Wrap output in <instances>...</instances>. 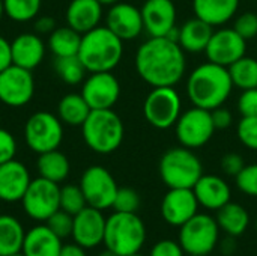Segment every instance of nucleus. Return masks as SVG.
<instances>
[{
    "mask_svg": "<svg viewBox=\"0 0 257 256\" xmlns=\"http://www.w3.org/2000/svg\"><path fill=\"white\" fill-rule=\"evenodd\" d=\"M80 187L83 190L87 205L101 211L113 207L119 189L113 175L102 166L87 167L81 175Z\"/></svg>",
    "mask_w": 257,
    "mask_h": 256,
    "instance_id": "f8f14e48",
    "label": "nucleus"
},
{
    "mask_svg": "<svg viewBox=\"0 0 257 256\" xmlns=\"http://www.w3.org/2000/svg\"><path fill=\"white\" fill-rule=\"evenodd\" d=\"M229 74L235 88L241 91L257 88V59L242 56L233 62L229 68Z\"/></svg>",
    "mask_w": 257,
    "mask_h": 256,
    "instance_id": "2f4dec72",
    "label": "nucleus"
},
{
    "mask_svg": "<svg viewBox=\"0 0 257 256\" xmlns=\"http://www.w3.org/2000/svg\"><path fill=\"white\" fill-rule=\"evenodd\" d=\"M123 54V41L117 38L107 26H98L83 33L78 50V59L87 72L113 71Z\"/></svg>",
    "mask_w": 257,
    "mask_h": 256,
    "instance_id": "7ed1b4c3",
    "label": "nucleus"
},
{
    "mask_svg": "<svg viewBox=\"0 0 257 256\" xmlns=\"http://www.w3.org/2000/svg\"><path fill=\"white\" fill-rule=\"evenodd\" d=\"M220 164H221L223 172L226 175H229V177H236L245 167V161H244L242 155L238 154V152H227V154H224L221 161H220Z\"/></svg>",
    "mask_w": 257,
    "mask_h": 256,
    "instance_id": "37998d69",
    "label": "nucleus"
},
{
    "mask_svg": "<svg viewBox=\"0 0 257 256\" xmlns=\"http://www.w3.org/2000/svg\"><path fill=\"white\" fill-rule=\"evenodd\" d=\"M33 29H35V33L38 35H50L56 27V20L50 15H42V17H36L33 20Z\"/></svg>",
    "mask_w": 257,
    "mask_h": 256,
    "instance_id": "49530a36",
    "label": "nucleus"
},
{
    "mask_svg": "<svg viewBox=\"0 0 257 256\" xmlns=\"http://www.w3.org/2000/svg\"><path fill=\"white\" fill-rule=\"evenodd\" d=\"M220 240V226L209 214L197 213L179 228V244L187 255L208 256Z\"/></svg>",
    "mask_w": 257,
    "mask_h": 256,
    "instance_id": "0eeeda50",
    "label": "nucleus"
},
{
    "mask_svg": "<svg viewBox=\"0 0 257 256\" xmlns=\"http://www.w3.org/2000/svg\"><path fill=\"white\" fill-rule=\"evenodd\" d=\"M128 256H143V255H142V253L139 252V253H134V255H128Z\"/></svg>",
    "mask_w": 257,
    "mask_h": 256,
    "instance_id": "5fc2aeb1",
    "label": "nucleus"
},
{
    "mask_svg": "<svg viewBox=\"0 0 257 256\" xmlns=\"http://www.w3.org/2000/svg\"><path fill=\"white\" fill-rule=\"evenodd\" d=\"M35 95V78L30 69L11 65L0 71V103L8 107H23Z\"/></svg>",
    "mask_w": 257,
    "mask_h": 256,
    "instance_id": "ddd939ff",
    "label": "nucleus"
},
{
    "mask_svg": "<svg viewBox=\"0 0 257 256\" xmlns=\"http://www.w3.org/2000/svg\"><path fill=\"white\" fill-rule=\"evenodd\" d=\"M239 8V0H193L194 15L212 27L229 23Z\"/></svg>",
    "mask_w": 257,
    "mask_h": 256,
    "instance_id": "a878e982",
    "label": "nucleus"
},
{
    "mask_svg": "<svg viewBox=\"0 0 257 256\" xmlns=\"http://www.w3.org/2000/svg\"><path fill=\"white\" fill-rule=\"evenodd\" d=\"M84 207H87V202L80 184H66L60 187V210L69 213L71 216H75Z\"/></svg>",
    "mask_w": 257,
    "mask_h": 256,
    "instance_id": "f704fd0d",
    "label": "nucleus"
},
{
    "mask_svg": "<svg viewBox=\"0 0 257 256\" xmlns=\"http://www.w3.org/2000/svg\"><path fill=\"white\" fill-rule=\"evenodd\" d=\"M0 118H2V115H0Z\"/></svg>",
    "mask_w": 257,
    "mask_h": 256,
    "instance_id": "13d9d810",
    "label": "nucleus"
},
{
    "mask_svg": "<svg viewBox=\"0 0 257 256\" xmlns=\"http://www.w3.org/2000/svg\"><path fill=\"white\" fill-rule=\"evenodd\" d=\"M199 205L206 210H220L227 202H230V187L218 175H202L200 180L193 187Z\"/></svg>",
    "mask_w": 257,
    "mask_h": 256,
    "instance_id": "4be33fe9",
    "label": "nucleus"
},
{
    "mask_svg": "<svg viewBox=\"0 0 257 256\" xmlns=\"http://www.w3.org/2000/svg\"><path fill=\"white\" fill-rule=\"evenodd\" d=\"M247 41L233 27H224L212 33L205 54L209 62L229 68L233 62L245 56Z\"/></svg>",
    "mask_w": 257,
    "mask_h": 256,
    "instance_id": "2eb2a0df",
    "label": "nucleus"
},
{
    "mask_svg": "<svg viewBox=\"0 0 257 256\" xmlns=\"http://www.w3.org/2000/svg\"><path fill=\"white\" fill-rule=\"evenodd\" d=\"M182 101L178 91L173 86L152 88L143 103L145 119L158 130H169L176 125L181 112Z\"/></svg>",
    "mask_w": 257,
    "mask_h": 256,
    "instance_id": "6e6552de",
    "label": "nucleus"
},
{
    "mask_svg": "<svg viewBox=\"0 0 257 256\" xmlns=\"http://www.w3.org/2000/svg\"><path fill=\"white\" fill-rule=\"evenodd\" d=\"M59 256H86V252H84V247H81L77 243H74V244H63Z\"/></svg>",
    "mask_w": 257,
    "mask_h": 256,
    "instance_id": "09e8293b",
    "label": "nucleus"
},
{
    "mask_svg": "<svg viewBox=\"0 0 257 256\" xmlns=\"http://www.w3.org/2000/svg\"><path fill=\"white\" fill-rule=\"evenodd\" d=\"M62 246V240L47 225H38L26 232L21 252L24 256H59Z\"/></svg>",
    "mask_w": 257,
    "mask_h": 256,
    "instance_id": "b1692460",
    "label": "nucleus"
},
{
    "mask_svg": "<svg viewBox=\"0 0 257 256\" xmlns=\"http://www.w3.org/2000/svg\"><path fill=\"white\" fill-rule=\"evenodd\" d=\"M146 241V226L136 213L114 211L105 222L104 244L119 256L139 253Z\"/></svg>",
    "mask_w": 257,
    "mask_h": 256,
    "instance_id": "39448f33",
    "label": "nucleus"
},
{
    "mask_svg": "<svg viewBox=\"0 0 257 256\" xmlns=\"http://www.w3.org/2000/svg\"><path fill=\"white\" fill-rule=\"evenodd\" d=\"M202 175V161L190 148H170L160 160V177L169 189H193Z\"/></svg>",
    "mask_w": 257,
    "mask_h": 256,
    "instance_id": "423d86ee",
    "label": "nucleus"
},
{
    "mask_svg": "<svg viewBox=\"0 0 257 256\" xmlns=\"http://www.w3.org/2000/svg\"><path fill=\"white\" fill-rule=\"evenodd\" d=\"M54 71L60 77V80L69 86H77L84 81L87 69L78 59V56L68 57H56L54 59Z\"/></svg>",
    "mask_w": 257,
    "mask_h": 256,
    "instance_id": "473e14b6",
    "label": "nucleus"
},
{
    "mask_svg": "<svg viewBox=\"0 0 257 256\" xmlns=\"http://www.w3.org/2000/svg\"><path fill=\"white\" fill-rule=\"evenodd\" d=\"M17 154V140L5 128H0V164L11 161L15 158Z\"/></svg>",
    "mask_w": 257,
    "mask_h": 256,
    "instance_id": "a19ab883",
    "label": "nucleus"
},
{
    "mask_svg": "<svg viewBox=\"0 0 257 256\" xmlns=\"http://www.w3.org/2000/svg\"><path fill=\"white\" fill-rule=\"evenodd\" d=\"M140 207V196L131 187H119L113 207L119 213H136Z\"/></svg>",
    "mask_w": 257,
    "mask_h": 256,
    "instance_id": "e433bc0d",
    "label": "nucleus"
},
{
    "mask_svg": "<svg viewBox=\"0 0 257 256\" xmlns=\"http://www.w3.org/2000/svg\"><path fill=\"white\" fill-rule=\"evenodd\" d=\"M24 140L29 149L36 154L59 149L63 140V124L57 115L44 110L36 112L24 125Z\"/></svg>",
    "mask_w": 257,
    "mask_h": 256,
    "instance_id": "1a4fd4ad",
    "label": "nucleus"
},
{
    "mask_svg": "<svg viewBox=\"0 0 257 256\" xmlns=\"http://www.w3.org/2000/svg\"><path fill=\"white\" fill-rule=\"evenodd\" d=\"M102 6H113V5H116L119 0H98Z\"/></svg>",
    "mask_w": 257,
    "mask_h": 256,
    "instance_id": "8fccbe9b",
    "label": "nucleus"
},
{
    "mask_svg": "<svg viewBox=\"0 0 257 256\" xmlns=\"http://www.w3.org/2000/svg\"><path fill=\"white\" fill-rule=\"evenodd\" d=\"M136 69L152 88L175 86L187 69L185 51L176 41L151 36L136 53Z\"/></svg>",
    "mask_w": 257,
    "mask_h": 256,
    "instance_id": "f257e3e1",
    "label": "nucleus"
},
{
    "mask_svg": "<svg viewBox=\"0 0 257 256\" xmlns=\"http://www.w3.org/2000/svg\"><path fill=\"white\" fill-rule=\"evenodd\" d=\"M211 116H212V122H214L215 130H226L232 125V121H233L232 112L223 106L211 110Z\"/></svg>",
    "mask_w": 257,
    "mask_h": 256,
    "instance_id": "a18cd8bd",
    "label": "nucleus"
},
{
    "mask_svg": "<svg viewBox=\"0 0 257 256\" xmlns=\"http://www.w3.org/2000/svg\"><path fill=\"white\" fill-rule=\"evenodd\" d=\"M11 256H24V253H23V252H18V253H14V255Z\"/></svg>",
    "mask_w": 257,
    "mask_h": 256,
    "instance_id": "864d4df0",
    "label": "nucleus"
},
{
    "mask_svg": "<svg viewBox=\"0 0 257 256\" xmlns=\"http://www.w3.org/2000/svg\"><path fill=\"white\" fill-rule=\"evenodd\" d=\"M92 112L87 101L83 98L81 94H66L60 98L57 104V116L62 124L69 127H81L87 119L89 113Z\"/></svg>",
    "mask_w": 257,
    "mask_h": 256,
    "instance_id": "cd10ccee",
    "label": "nucleus"
},
{
    "mask_svg": "<svg viewBox=\"0 0 257 256\" xmlns=\"http://www.w3.org/2000/svg\"><path fill=\"white\" fill-rule=\"evenodd\" d=\"M140 11L145 30L154 38L167 36L176 26V6L172 0H146Z\"/></svg>",
    "mask_w": 257,
    "mask_h": 256,
    "instance_id": "6ab92c4d",
    "label": "nucleus"
},
{
    "mask_svg": "<svg viewBox=\"0 0 257 256\" xmlns=\"http://www.w3.org/2000/svg\"><path fill=\"white\" fill-rule=\"evenodd\" d=\"M32 178L29 169L18 160L0 164V201L18 202L29 189Z\"/></svg>",
    "mask_w": 257,
    "mask_h": 256,
    "instance_id": "aec40b11",
    "label": "nucleus"
},
{
    "mask_svg": "<svg viewBox=\"0 0 257 256\" xmlns=\"http://www.w3.org/2000/svg\"><path fill=\"white\" fill-rule=\"evenodd\" d=\"M80 94L92 110L113 109L120 97V84L111 71L90 72V75L84 78Z\"/></svg>",
    "mask_w": 257,
    "mask_h": 256,
    "instance_id": "4468645a",
    "label": "nucleus"
},
{
    "mask_svg": "<svg viewBox=\"0 0 257 256\" xmlns=\"http://www.w3.org/2000/svg\"><path fill=\"white\" fill-rule=\"evenodd\" d=\"M12 63L26 69H35L45 57V42L35 32H24L11 42Z\"/></svg>",
    "mask_w": 257,
    "mask_h": 256,
    "instance_id": "412c9836",
    "label": "nucleus"
},
{
    "mask_svg": "<svg viewBox=\"0 0 257 256\" xmlns=\"http://www.w3.org/2000/svg\"><path fill=\"white\" fill-rule=\"evenodd\" d=\"M235 32L242 36L245 41H250L257 36V14L254 12H244L241 14L233 24Z\"/></svg>",
    "mask_w": 257,
    "mask_h": 256,
    "instance_id": "ea45409f",
    "label": "nucleus"
},
{
    "mask_svg": "<svg viewBox=\"0 0 257 256\" xmlns=\"http://www.w3.org/2000/svg\"><path fill=\"white\" fill-rule=\"evenodd\" d=\"M187 256H202V255H187Z\"/></svg>",
    "mask_w": 257,
    "mask_h": 256,
    "instance_id": "6e6d98bb",
    "label": "nucleus"
},
{
    "mask_svg": "<svg viewBox=\"0 0 257 256\" xmlns=\"http://www.w3.org/2000/svg\"><path fill=\"white\" fill-rule=\"evenodd\" d=\"M102 5L98 0H71L65 18L66 26L72 27L78 33H87L99 26L102 20Z\"/></svg>",
    "mask_w": 257,
    "mask_h": 256,
    "instance_id": "5701e85b",
    "label": "nucleus"
},
{
    "mask_svg": "<svg viewBox=\"0 0 257 256\" xmlns=\"http://www.w3.org/2000/svg\"><path fill=\"white\" fill-rule=\"evenodd\" d=\"M105 222L102 211L93 207H84L74 216L72 238L84 249H92L104 243Z\"/></svg>",
    "mask_w": 257,
    "mask_h": 256,
    "instance_id": "a211bd4d",
    "label": "nucleus"
},
{
    "mask_svg": "<svg viewBox=\"0 0 257 256\" xmlns=\"http://www.w3.org/2000/svg\"><path fill=\"white\" fill-rule=\"evenodd\" d=\"M149 256H185V252L179 243L173 240H161L151 249Z\"/></svg>",
    "mask_w": 257,
    "mask_h": 256,
    "instance_id": "c03bdc74",
    "label": "nucleus"
},
{
    "mask_svg": "<svg viewBox=\"0 0 257 256\" xmlns=\"http://www.w3.org/2000/svg\"><path fill=\"white\" fill-rule=\"evenodd\" d=\"M233 83L226 66L206 62L193 69L187 80V94L196 107L214 110L230 97Z\"/></svg>",
    "mask_w": 257,
    "mask_h": 256,
    "instance_id": "f03ea898",
    "label": "nucleus"
},
{
    "mask_svg": "<svg viewBox=\"0 0 257 256\" xmlns=\"http://www.w3.org/2000/svg\"><path fill=\"white\" fill-rule=\"evenodd\" d=\"M26 214L36 222H47L57 210H60V187L57 183L42 177L30 181L23 199Z\"/></svg>",
    "mask_w": 257,
    "mask_h": 256,
    "instance_id": "9d476101",
    "label": "nucleus"
},
{
    "mask_svg": "<svg viewBox=\"0 0 257 256\" xmlns=\"http://www.w3.org/2000/svg\"><path fill=\"white\" fill-rule=\"evenodd\" d=\"M235 178H236V187L244 195L257 198V163L245 164V167Z\"/></svg>",
    "mask_w": 257,
    "mask_h": 256,
    "instance_id": "58836bf2",
    "label": "nucleus"
},
{
    "mask_svg": "<svg viewBox=\"0 0 257 256\" xmlns=\"http://www.w3.org/2000/svg\"><path fill=\"white\" fill-rule=\"evenodd\" d=\"M69 170H71L69 160L59 149H53V151L39 154V158H38L39 177L59 184L68 178Z\"/></svg>",
    "mask_w": 257,
    "mask_h": 256,
    "instance_id": "7c9ffc66",
    "label": "nucleus"
},
{
    "mask_svg": "<svg viewBox=\"0 0 257 256\" xmlns=\"http://www.w3.org/2000/svg\"><path fill=\"white\" fill-rule=\"evenodd\" d=\"M105 26L123 42L136 39L145 30L142 11L125 2H117L110 6L105 15Z\"/></svg>",
    "mask_w": 257,
    "mask_h": 256,
    "instance_id": "dca6fc26",
    "label": "nucleus"
},
{
    "mask_svg": "<svg viewBox=\"0 0 257 256\" xmlns=\"http://www.w3.org/2000/svg\"><path fill=\"white\" fill-rule=\"evenodd\" d=\"M256 229H257V219H256Z\"/></svg>",
    "mask_w": 257,
    "mask_h": 256,
    "instance_id": "4d7b16f0",
    "label": "nucleus"
},
{
    "mask_svg": "<svg viewBox=\"0 0 257 256\" xmlns=\"http://www.w3.org/2000/svg\"><path fill=\"white\" fill-rule=\"evenodd\" d=\"M81 33L69 26L56 27L48 35V48L54 54V57L77 56L81 44Z\"/></svg>",
    "mask_w": 257,
    "mask_h": 256,
    "instance_id": "c756f323",
    "label": "nucleus"
},
{
    "mask_svg": "<svg viewBox=\"0 0 257 256\" xmlns=\"http://www.w3.org/2000/svg\"><path fill=\"white\" fill-rule=\"evenodd\" d=\"M199 202L193 189H170L161 201V216L170 225L181 228L197 214Z\"/></svg>",
    "mask_w": 257,
    "mask_h": 256,
    "instance_id": "f3484780",
    "label": "nucleus"
},
{
    "mask_svg": "<svg viewBox=\"0 0 257 256\" xmlns=\"http://www.w3.org/2000/svg\"><path fill=\"white\" fill-rule=\"evenodd\" d=\"M238 110L242 116H257V88L242 91L238 100Z\"/></svg>",
    "mask_w": 257,
    "mask_h": 256,
    "instance_id": "79ce46f5",
    "label": "nucleus"
},
{
    "mask_svg": "<svg viewBox=\"0 0 257 256\" xmlns=\"http://www.w3.org/2000/svg\"><path fill=\"white\" fill-rule=\"evenodd\" d=\"M215 220L220 229L224 231L229 237H239L247 231L250 225V214L242 205L236 202H227L224 207L217 210Z\"/></svg>",
    "mask_w": 257,
    "mask_h": 256,
    "instance_id": "bb28decb",
    "label": "nucleus"
},
{
    "mask_svg": "<svg viewBox=\"0 0 257 256\" xmlns=\"http://www.w3.org/2000/svg\"><path fill=\"white\" fill-rule=\"evenodd\" d=\"M214 33V27L206 21L194 17L185 21L179 27V39L178 44L185 53H202L206 50L209 39Z\"/></svg>",
    "mask_w": 257,
    "mask_h": 256,
    "instance_id": "393cba45",
    "label": "nucleus"
},
{
    "mask_svg": "<svg viewBox=\"0 0 257 256\" xmlns=\"http://www.w3.org/2000/svg\"><path fill=\"white\" fill-rule=\"evenodd\" d=\"M5 17V6H3V0H0V21Z\"/></svg>",
    "mask_w": 257,
    "mask_h": 256,
    "instance_id": "603ef678",
    "label": "nucleus"
},
{
    "mask_svg": "<svg viewBox=\"0 0 257 256\" xmlns=\"http://www.w3.org/2000/svg\"><path fill=\"white\" fill-rule=\"evenodd\" d=\"M175 131L181 146L190 149H199L205 146L215 133L211 110L196 106L188 109L187 112L181 113L175 125Z\"/></svg>",
    "mask_w": 257,
    "mask_h": 256,
    "instance_id": "9b49d317",
    "label": "nucleus"
},
{
    "mask_svg": "<svg viewBox=\"0 0 257 256\" xmlns=\"http://www.w3.org/2000/svg\"><path fill=\"white\" fill-rule=\"evenodd\" d=\"M81 134L86 145L96 154L114 152L123 140V122L111 109L92 110L81 125Z\"/></svg>",
    "mask_w": 257,
    "mask_h": 256,
    "instance_id": "20e7f679",
    "label": "nucleus"
},
{
    "mask_svg": "<svg viewBox=\"0 0 257 256\" xmlns=\"http://www.w3.org/2000/svg\"><path fill=\"white\" fill-rule=\"evenodd\" d=\"M5 15L15 23L33 21L42 6V0H3Z\"/></svg>",
    "mask_w": 257,
    "mask_h": 256,
    "instance_id": "72a5a7b5",
    "label": "nucleus"
},
{
    "mask_svg": "<svg viewBox=\"0 0 257 256\" xmlns=\"http://www.w3.org/2000/svg\"><path fill=\"white\" fill-rule=\"evenodd\" d=\"M45 225L51 229V232L54 235H57L60 240H63V238L72 237L74 216H71L69 213L63 211V210H57L51 217H48Z\"/></svg>",
    "mask_w": 257,
    "mask_h": 256,
    "instance_id": "c9c22d12",
    "label": "nucleus"
},
{
    "mask_svg": "<svg viewBox=\"0 0 257 256\" xmlns=\"http://www.w3.org/2000/svg\"><path fill=\"white\" fill-rule=\"evenodd\" d=\"M12 65V51H11V42L0 35V71L6 69Z\"/></svg>",
    "mask_w": 257,
    "mask_h": 256,
    "instance_id": "de8ad7c7",
    "label": "nucleus"
},
{
    "mask_svg": "<svg viewBox=\"0 0 257 256\" xmlns=\"http://www.w3.org/2000/svg\"><path fill=\"white\" fill-rule=\"evenodd\" d=\"M26 232L23 225L8 214L0 216V256H11L23 250Z\"/></svg>",
    "mask_w": 257,
    "mask_h": 256,
    "instance_id": "c85d7f7f",
    "label": "nucleus"
},
{
    "mask_svg": "<svg viewBox=\"0 0 257 256\" xmlns=\"http://www.w3.org/2000/svg\"><path fill=\"white\" fill-rule=\"evenodd\" d=\"M98 256H119L117 253H114L113 250H110V249H105L104 252H101Z\"/></svg>",
    "mask_w": 257,
    "mask_h": 256,
    "instance_id": "3c124183",
    "label": "nucleus"
},
{
    "mask_svg": "<svg viewBox=\"0 0 257 256\" xmlns=\"http://www.w3.org/2000/svg\"><path fill=\"white\" fill-rule=\"evenodd\" d=\"M236 133L244 146L257 151V116H242L238 122Z\"/></svg>",
    "mask_w": 257,
    "mask_h": 256,
    "instance_id": "4c0bfd02",
    "label": "nucleus"
}]
</instances>
